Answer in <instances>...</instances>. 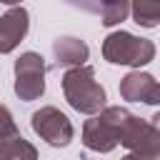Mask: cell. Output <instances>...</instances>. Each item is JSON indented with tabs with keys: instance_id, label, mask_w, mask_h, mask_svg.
Listing matches in <instances>:
<instances>
[{
	"instance_id": "8fae6325",
	"label": "cell",
	"mask_w": 160,
	"mask_h": 160,
	"mask_svg": "<svg viewBox=\"0 0 160 160\" xmlns=\"http://www.w3.org/2000/svg\"><path fill=\"white\" fill-rule=\"evenodd\" d=\"M88 10H95L100 15V22L105 28H112L118 22H122L130 15V5L125 0H112V2H100V5H88Z\"/></svg>"
},
{
	"instance_id": "30bf717a",
	"label": "cell",
	"mask_w": 160,
	"mask_h": 160,
	"mask_svg": "<svg viewBox=\"0 0 160 160\" xmlns=\"http://www.w3.org/2000/svg\"><path fill=\"white\" fill-rule=\"evenodd\" d=\"M0 160H38V150L20 132L0 140Z\"/></svg>"
},
{
	"instance_id": "5b68a950",
	"label": "cell",
	"mask_w": 160,
	"mask_h": 160,
	"mask_svg": "<svg viewBox=\"0 0 160 160\" xmlns=\"http://www.w3.org/2000/svg\"><path fill=\"white\" fill-rule=\"evenodd\" d=\"M45 72H48V65L40 52H32V50L22 52L15 60V82H12L15 95L22 102L38 100L45 92Z\"/></svg>"
},
{
	"instance_id": "8992f818",
	"label": "cell",
	"mask_w": 160,
	"mask_h": 160,
	"mask_svg": "<svg viewBox=\"0 0 160 160\" xmlns=\"http://www.w3.org/2000/svg\"><path fill=\"white\" fill-rule=\"evenodd\" d=\"M30 125H32L35 135H40L52 148H65L75 138V128H72L70 118L62 110L52 108V105H45L40 110H35L30 115Z\"/></svg>"
},
{
	"instance_id": "ba28073f",
	"label": "cell",
	"mask_w": 160,
	"mask_h": 160,
	"mask_svg": "<svg viewBox=\"0 0 160 160\" xmlns=\"http://www.w3.org/2000/svg\"><path fill=\"white\" fill-rule=\"evenodd\" d=\"M120 98L128 102H145L158 105L160 102V85L150 72L132 70L120 80Z\"/></svg>"
},
{
	"instance_id": "7a4b0ae2",
	"label": "cell",
	"mask_w": 160,
	"mask_h": 160,
	"mask_svg": "<svg viewBox=\"0 0 160 160\" xmlns=\"http://www.w3.org/2000/svg\"><path fill=\"white\" fill-rule=\"evenodd\" d=\"M102 58L112 65H132L142 68L155 58V42L148 38H138L128 30H115L102 40Z\"/></svg>"
},
{
	"instance_id": "9c48e42d",
	"label": "cell",
	"mask_w": 160,
	"mask_h": 160,
	"mask_svg": "<svg viewBox=\"0 0 160 160\" xmlns=\"http://www.w3.org/2000/svg\"><path fill=\"white\" fill-rule=\"evenodd\" d=\"M88 55H90V50H88V45L80 40V38H72V35H60V38H55V42H52V58H55V62H52V68H82L85 65V60H88Z\"/></svg>"
},
{
	"instance_id": "3957f363",
	"label": "cell",
	"mask_w": 160,
	"mask_h": 160,
	"mask_svg": "<svg viewBox=\"0 0 160 160\" xmlns=\"http://www.w3.org/2000/svg\"><path fill=\"white\" fill-rule=\"evenodd\" d=\"M130 115L128 108L120 105H105L100 115L85 120L82 125V145L95 152H110L118 148V132L125 118Z\"/></svg>"
},
{
	"instance_id": "7c38bea8",
	"label": "cell",
	"mask_w": 160,
	"mask_h": 160,
	"mask_svg": "<svg viewBox=\"0 0 160 160\" xmlns=\"http://www.w3.org/2000/svg\"><path fill=\"white\" fill-rule=\"evenodd\" d=\"M130 12H132V20L142 28H155L160 20V5L158 2H135V5H130Z\"/></svg>"
},
{
	"instance_id": "9a60e30c",
	"label": "cell",
	"mask_w": 160,
	"mask_h": 160,
	"mask_svg": "<svg viewBox=\"0 0 160 160\" xmlns=\"http://www.w3.org/2000/svg\"><path fill=\"white\" fill-rule=\"evenodd\" d=\"M80 160H88V158H80Z\"/></svg>"
},
{
	"instance_id": "6da1fadb",
	"label": "cell",
	"mask_w": 160,
	"mask_h": 160,
	"mask_svg": "<svg viewBox=\"0 0 160 160\" xmlns=\"http://www.w3.org/2000/svg\"><path fill=\"white\" fill-rule=\"evenodd\" d=\"M60 85H62V95L72 110L85 112V115H98L105 108V100H108L105 88L95 80V70L90 65L65 70Z\"/></svg>"
},
{
	"instance_id": "5bb4252c",
	"label": "cell",
	"mask_w": 160,
	"mask_h": 160,
	"mask_svg": "<svg viewBox=\"0 0 160 160\" xmlns=\"http://www.w3.org/2000/svg\"><path fill=\"white\" fill-rule=\"evenodd\" d=\"M120 160H145V158H140V155H132V152H128V155H122Z\"/></svg>"
},
{
	"instance_id": "277c9868",
	"label": "cell",
	"mask_w": 160,
	"mask_h": 160,
	"mask_svg": "<svg viewBox=\"0 0 160 160\" xmlns=\"http://www.w3.org/2000/svg\"><path fill=\"white\" fill-rule=\"evenodd\" d=\"M118 142L125 145L132 155H140L145 160H160V130H158V125L148 122L132 112L120 125Z\"/></svg>"
},
{
	"instance_id": "52a82bcc",
	"label": "cell",
	"mask_w": 160,
	"mask_h": 160,
	"mask_svg": "<svg viewBox=\"0 0 160 160\" xmlns=\"http://www.w3.org/2000/svg\"><path fill=\"white\" fill-rule=\"evenodd\" d=\"M28 28H30L28 10L22 5H10L0 15V55L12 52L28 35Z\"/></svg>"
},
{
	"instance_id": "4fadbf2b",
	"label": "cell",
	"mask_w": 160,
	"mask_h": 160,
	"mask_svg": "<svg viewBox=\"0 0 160 160\" xmlns=\"http://www.w3.org/2000/svg\"><path fill=\"white\" fill-rule=\"evenodd\" d=\"M12 135H18V125L12 120V112L5 105H0V140L2 138H12Z\"/></svg>"
}]
</instances>
